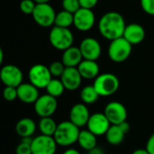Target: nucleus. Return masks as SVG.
Instances as JSON below:
<instances>
[{
    "mask_svg": "<svg viewBox=\"0 0 154 154\" xmlns=\"http://www.w3.org/2000/svg\"><path fill=\"white\" fill-rule=\"evenodd\" d=\"M126 24L123 15L117 12L106 13L98 22V30L101 35L113 41L123 37Z\"/></svg>",
    "mask_w": 154,
    "mask_h": 154,
    "instance_id": "obj_1",
    "label": "nucleus"
},
{
    "mask_svg": "<svg viewBox=\"0 0 154 154\" xmlns=\"http://www.w3.org/2000/svg\"><path fill=\"white\" fill-rule=\"evenodd\" d=\"M79 133V128L69 120L63 121L58 125L53 138L58 145L68 147L78 143Z\"/></svg>",
    "mask_w": 154,
    "mask_h": 154,
    "instance_id": "obj_2",
    "label": "nucleus"
},
{
    "mask_svg": "<svg viewBox=\"0 0 154 154\" xmlns=\"http://www.w3.org/2000/svg\"><path fill=\"white\" fill-rule=\"evenodd\" d=\"M93 86L100 97H109L118 90L120 82L115 74L103 73L95 79Z\"/></svg>",
    "mask_w": 154,
    "mask_h": 154,
    "instance_id": "obj_3",
    "label": "nucleus"
},
{
    "mask_svg": "<svg viewBox=\"0 0 154 154\" xmlns=\"http://www.w3.org/2000/svg\"><path fill=\"white\" fill-rule=\"evenodd\" d=\"M49 40L52 47L60 51H65L72 46L74 36L69 28L53 26L49 34Z\"/></svg>",
    "mask_w": 154,
    "mask_h": 154,
    "instance_id": "obj_4",
    "label": "nucleus"
},
{
    "mask_svg": "<svg viewBox=\"0 0 154 154\" xmlns=\"http://www.w3.org/2000/svg\"><path fill=\"white\" fill-rule=\"evenodd\" d=\"M133 45L124 37L111 41L108 47V56L110 60L116 63L126 60L132 53Z\"/></svg>",
    "mask_w": 154,
    "mask_h": 154,
    "instance_id": "obj_5",
    "label": "nucleus"
},
{
    "mask_svg": "<svg viewBox=\"0 0 154 154\" xmlns=\"http://www.w3.org/2000/svg\"><path fill=\"white\" fill-rule=\"evenodd\" d=\"M28 77L30 83L37 88H46L50 81L52 79L49 67H46L43 64L33 65L29 70Z\"/></svg>",
    "mask_w": 154,
    "mask_h": 154,
    "instance_id": "obj_6",
    "label": "nucleus"
},
{
    "mask_svg": "<svg viewBox=\"0 0 154 154\" xmlns=\"http://www.w3.org/2000/svg\"><path fill=\"white\" fill-rule=\"evenodd\" d=\"M56 13L49 4H37L32 13V18L36 23L42 27H50L54 24Z\"/></svg>",
    "mask_w": 154,
    "mask_h": 154,
    "instance_id": "obj_7",
    "label": "nucleus"
},
{
    "mask_svg": "<svg viewBox=\"0 0 154 154\" xmlns=\"http://www.w3.org/2000/svg\"><path fill=\"white\" fill-rule=\"evenodd\" d=\"M0 79L5 87L18 88L23 83V74L15 65H5L0 71Z\"/></svg>",
    "mask_w": 154,
    "mask_h": 154,
    "instance_id": "obj_8",
    "label": "nucleus"
},
{
    "mask_svg": "<svg viewBox=\"0 0 154 154\" xmlns=\"http://www.w3.org/2000/svg\"><path fill=\"white\" fill-rule=\"evenodd\" d=\"M33 105L35 113L41 118L50 117L56 112L58 107V101L57 98L50 96L49 94H45L40 96Z\"/></svg>",
    "mask_w": 154,
    "mask_h": 154,
    "instance_id": "obj_9",
    "label": "nucleus"
},
{
    "mask_svg": "<svg viewBox=\"0 0 154 154\" xmlns=\"http://www.w3.org/2000/svg\"><path fill=\"white\" fill-rule=\"evenodd\" d=\"M104 114L111 125H118L127 119V110L125 106L117 101L109 102L105 107Z\"/></svg>",
    "mask_w": 154,
    "mask_h": 154,
    "instance_id": "obj_10",
    "label": "nucleus"
},
{
    "mask_svg": "<svg viewBox=\"0 0 154 154\" xmlns=\"http://www.w3.org/2000/svg\"><path fill=\"white\" fill-rule=\"evenodd\" d=\"M57 146L58 144L53 136L40 134L32 140V154H55Z\"/></svg>",
    "mask_w": 154,
    "mask_h": 154,
    "instance_id": "obj_11",
    "label": "nucleus"
},
{
    "mask_svg": "<svg viewBox=\"0 0 154 154\" xmlns=\"http://www.w3.org/2000/svg\"><path fill=\"white\" fill-rule=\"evenodd\" d=\"M110 126L111 124L104 113H95L91 115L87 124L88 130L96 136L106 135Z\"/></svg>",
    "mask_w": 154,
    "mask_h": 154,
    "instance_id": "obj_12",
    "label": "nucleus"
},
{
    "mask_svg": "<svg viewBox=\"0 0 154 154\" xmlns=\"http://www.w3.org/2000/svg\"><path fill=\"white\" fill-rule=\"evenodd\" d=\"M96 17L91 9L80 7L74 14V26L81 32H87L92 29L95 24Z\"/></svg>",
    "mask_w": 154,
    "mask_h": 154,
    "instance_id": "obj_13",
    "label": "nucleus"
},
{
    "mask_svg": "<svg viewBox=\"0 0 154 154\" xmlns=\"http://www.w3.org/2000/svg\"><path fill=\"white\" fill-rule=\"evenodd\" d=\"M84 60H97L101 55V45L94 38H85L79 46Z\"/></svg>",
    "mask_w": 154,
    "mask_h": 154,
    "instance_id": "obj_14",
    "label": "nucleus"
},
{
    "mask_svg": "<svg viewBox=\"0 0 154 154\" xmlns=\"http://www.w3.org/2000/svg\"><path fill=\"white\" fill-rule=\"evenodd\" d=\"M90 116L87 105L84 103H78L75 104L69 111V121L79 128H81L87 125Z\"/></svg>",
    "mask_w": 154,
    "mask_h": 154,
    "instance_id": "obj_15",
    "label": "nucleus"
},
{
    "mask_svg": "<svg viewBox=\"0 0 154 154\" xmlns=\"http://www.w3.org/2000/svg\"><path fill=\"white\" fill-rule=\"evenodd\" d=\"M60 80L62 81L66 90L75 91L80 87L82 77L78 68H66L60 77Z\"/></svg>",
    "mask_w": 154,
    "mask_h": 154,
    "instance_id": "obj_16",
    "label": "nucleus"
},
{
    "mask_svg": "<svg viewBox=\"0 0 154 154\" xmlns=\"http://www.w3.org/2000/svg\"><path fill=\"white\" fill-rule=\"evenodd\" d=\"M38 89L32 83H22L17 88L18 99L24 104H34L40 97Z\"/></svg>",
    "mask_w": 154,
    "mask_h": 154,
    "instance_id": "obj_17",
    "label": "nucleus"
},
{
    "mask_svg": "<svg viewBox=\"0 0 154 154\" xmlns=\"http://www.w3.org/2000/svg\"><path fill=\"white\" fill-rule=\"evenodd\" d=\"M123 37L132 45H136L144 40L145 30L139 23H131L126 25Z\"/></svg>",
    "mask_w": 154,
    "mask_h": 154,
    "instance_id": "obj_18",
    "label": "nucleus"
},
{
    "mask_svg": "<svg viewBox=\"0 0 154 154\" xmlns=\"http://www.w3.org/2000/svg\"><path fill=\"white\" fill-rule=\"evenodd\" d=\"M83 60L80 49L75 46H71L65 50L61 58V61L66 68H78Z\"/></svg>",
    "mask_w": 154,
    "mask_h": 154,
    "instance_id": "obj_19",
    "label": "nucleus"
},
{
    "mask_svg": "<svg viewBox=\"0 0 154 154\" xmlns=\"http://www.w3.org/2000/svg\"><path fill=\"white\" fill-rule=\"evenodd\" d=\"M78 69L82 79H93L99 76V66L96 60H83L78 66Z\"/></svg>",
    "mask_w": 154,
    "mask_h": 154,
    "instance_id": "obj_20",
    "label": "nucleus"
},
{
    "mask_svg": "<svg viewBox=\"0 0 154 154\" xmlns=\"http://www.w3.org/2000/svg\"><path fill=\"white\" fill-rule=\"evenodd\" d=\"M36 130V124L35 122L28 117H24L20 119L16 125H15V131L16 134L21 137H32Z\"/></svg>",
    "mask_w": 154,
    "mask_h": 154,
    "instance_id": "obj_21",
    "label": "nucleus"
},
{
    "mask_svg": "<svg viewBox=\"0 0 154 154\" xmlns=\"http://www.w3.org/2000/svg\"><path fill=\"white\" fill-rule=\"evenodd\" d=\"M78 143L83 150L88 152L97 147V136L88 130H82L79 133Z\"/></svg>",
    "mask_w": 154,
    "mask_h": 154,
    "instance_id": "obj_22",
    "label": "nucleus"
},
{
    "mask_svg": "<svg viewBox=\"0 0 154 154\" xmlns=\"http://www.w3.org/2000/svg\"><path fill=\"white\" fill-rule=\"evenodd\" d=\"M125 134H126L123 131L120 125H111V126L106 134V139L107 143H109L110 144L118 145L124 141Z\"/></svg>",
    "mask_w": 154,
    "mask_h": 154,
    "instance_id": "obj_23",
    "label": "nucleus"
},
{
    "mask_svg": "<svg viewBox=\"0 0 154 154\" xmlns=\"http://www.w3.org/2000/svg\"><path fill=\"white\" fill-rule=\"evenodd\" d=\"M57 126H58V125L51 118V116L41 118V120L39 121V124H38V127L41 132V134L48 135V136L54 135Z\"/></svg>",
    "mask_w": 154,
    "mask_h": 154,
    "instance_id": "obj_24",
    "label": "nucleus"
},
{
    "mask_svg": "<svg viewBox=\"0 0 154 154\" xmlns=\"http://www.w3.org/2000/svg\"><path fill=\"white\" fill-rule=\"evenodd\" d=\"M100 96L97 92L94 86H87L82 88L80 92V98L82 103L86 105H91L97 101Z\"/></svg>",
    "mask_w": 154,
    "mask_h": 154,
    "instance_id": "obj_25",
    "label": "nucleus"
},
{
    "mask_svg": "<svg viewBox=\"0 0 154 154\" xmlns=\"http://www.w3.org/2000/svg\"><path fill=\"white\" fill-rule=\"evenodd\" d=\"M65 87L62 83V81L60 80V79H52L50 83L48 84V86L46 87V91L47 94H49L50 96L58 98L60 96H62V94L65 91Z\"/></svg>",
    "mask_w": 154,
    "mask_h": 154,
    "instance_id": "obj_26",
    "label": "nucleus"
},
{
    "mask_svg": "<svg viewBox=\"0 0 154 154\" xmlns=\"http://www.w3.org/2000/svg\"><path fill=\"white\" fill-rule=\"evenodd\" d=\"M74 23V14L62 10L56 14L54 26H59L62 28H69Z\"/></svg>",
    "mask_w": 154,
    "mask_h": 154,
    "instance_id": "obj_27",
    "label": "nucleus"
},
{
    "mask_svg": "<svg viewBox=\"0 0 154 154\" xmlns=\"http://www.w3.org/2000/svg\"><path fill=\"white\" fill-rule=\"evenodd\" d=\"M66 67L65 65L62 63V61H53L52 63H51V65L49 66V69L50 72L51 74L52 77H54L55 79L57 78H60L65 70Z\"/></svg>",
    "mask_w": 154,
    "mask_h": 154,
    "instance_id": "obj_28",
    "label": "nucleus"
},
{
    "mask_svg": "<svg viewBox=\"0 0 154 154\" xmlns=\"http://www.w3.org/2000/svg\"><path fill=\"white\" fill-rule=\"evenodd\" d=\"M61 5H62L63 10L69 12L73 14L80 8L79 0H62Z\"/></svg>",
    "mask_w": 154,
    "mask_h": 154,
    "instance_id": "obj_29",
    "label": "nucleus"
},
{
    "mask_svg": "<svg viewBox=\"0 0 154 154\" xmlns=\"http://www.w3.org/2000/svg\"><path fill=\"white\" fill-rule=\"evenodd\" d=\"M36 5L33 0H22L20 3V10L25 14H32Z\"/></svg>",
    "mask_w": 154,
    "mask_h": 154,
    "instance_id": "obj_30",
    "label": "nucleus"
},
{
    "mask_svg": "<svg viewBox=\"0 0 154 154\" xmlns=\"http://www.w3.org/2000/svg\"><path fill=\"white\" fill-rule=\"evenodd\" d=\"M3 97L6 101H14L18 98L17 96V88L13 87H5L3 91Z\"/></svg>",
    "mask_w": 154,
    "mask_h": 154,
    "instance_id": "obj_31",
    "label": "nucleus"
},
{
    "mask_svg": "<svg viewBox=\"0 0 154 154\" xmlns=\"http://www.w3.org/2000/svg\"><path fill=\"white\" fill-rule=\"evenodd\" d=\"M141 6L146 14L154 15V0H141Z\"/></svg>",
    "mask_w": 154,
    "mask_h": 154,
    "instance_id": "obj_32",
    "label": "nucleus"
},
{
    "mask_svg": "<svg viewBox=\"0 0 154 154\" xmlns=\"http://www.w3.org/2000/svg\"><path fill=\"white\" fill-rule=\"evenodd\" d=\"M15 153L16 154H32V144L25 143L21 142L16 149H15Z\"/></svg>",
    "mask_w": 154,
    "mask_h": 154,
    "instance_id": "obj_33",
    "label": "nucleus"
},
{
    "mask_svg": "<svg viewBox=\"0 0 154 154\" xmlns=\"http://www.w3.org/2000/svg\"><path fill=\"white\" fill-rule=\"evenodd\" d=\"M79 1L80 7L86 9H91V10L97 5L98 2V0H79Z\"/></svg>",
    "mask_w": 154,
    "mask_h": 154,
    "instance_id": "obj_34",
    "label": "nucleus"
},
{
    "mask_svg": "<svg viewBox=\"0 0 154 154\" xmlns=\"http://www.w3.org/2000/svg\"><path fill=\"white\" fill-rule=\"evenodd\" d=\"M145 149L148 151V152L150 154H154V133L149 137Z\"/></svg>",
    "mask_w": 154,
    "mask_h": 154,
    "instance_id": "obj_35",
    "label": "nucleus"
},
{
    "mask_svg": "<svg viewBox=\"0 0 154 154\" xmlns=\"http://www.w3.org/2000/svg\"><path fill=\"white\" fill-rule=\"evenodd\" d=\"M88 154H105V152H104V150L103 149H101V148H99V147H95L94 149H92V150H90V151H88Z\"/></svg>",
    "mask_w": 154,
    "mask_h": 154,
    "instance_id": "obj_36",
    "label": "nucleus"
},
{
    "mask_svg": "<svg viewBox=\"0 0 154 154\" xmlns=\"http://www.w3.org/2000/svg\"><path fill=\"white\" fill-rule=\"evenodd\" d=\"M118 125L121 126V128L123 129V131H124L125 134H127V133L129 132V130H130V125L127 123V121H125V122H124V123H122V124H120V125Z\"/></svg>",
    "mask_w": 154,
    "mask_h": 154,
    "instance_id": "obj_37",
    "label": "nucleus"
},
{
    "mask_svg": "<svg viewBox=\"0 0 154 154\" xmlns=\"http://www.w3.org/2000/svg\"><path fill=\"white\" fill-rule=\"evenodd\" d=\"M62 154H80V152H79L78 150H76V149L69 148V149L66 150Z\"/></svg>",
    "mask_w": 154,
    "mask_h": 154,
    "instance_id": "obj_38",
    "label": "nucleus"
},
{
    "mask_svg": "<svg viewBox=\"0 0 154 154\" xmlns=\"http://www.w3.org/2000/svg\"><path fill=\"white\" fill-rule=\"evenodd\" d=\"M132 154H150L146 149H137Z\"/></svg>",
    "mask_w": 154,
    "mask_h": 154,
    "instance_id": "obj_39",
    "label": "nucleus"
},
{
    "mask_svg": "<svg viewBox=\"0 0 154 154\" xmlns=\"http://www.w3.org/2000/svg\"><path fill=\"white\" fill-rule=\"evenodd\" d=\"M36 4H49L50 0H33Z\"/></svg>",
    "mask_w": 154,
    "mask_h": 154,
    "instance_id": "obj_40",
    "label": "nucleus"
}]
</instances>
